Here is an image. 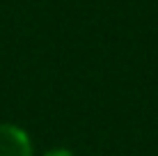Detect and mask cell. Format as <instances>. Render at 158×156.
Here are the masks:
<instances>
[{"instance_id": "obj_2", "label": "cell", "mask_w": 158, "mask_h": 156, "mask_svg": "<svg viewBox=\"0 0 158 156\" xmlns=\"http://www.w3.org/2000/svg\"><path fill=\"white\" fill-rule=\"evenodd\" d=\"M44 156H73V152H69L67 147H55V149H51V152H46Z\"/></svg>"}, {"instance_id": "obj_1", "label": "cell", "mask_w": 158, "mask_h": 156, "mask_svg": "<svg viewBox=\"0 0 158 156\" xmlns=\"http://www.w3.org/2000/svg\"><path fill=\"white\" fill-rule=\"evenodd\" d=\"M0 156H35L28 131L16 124H0Z\"/></svg>"}]
</instances>
